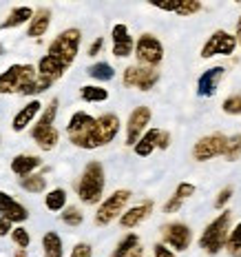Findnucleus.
Instances as JSON below:
<instances>
[{
    "mask_svg": "<svg viewBox=\"0 0 241 257\" xmlns=\"http://www.w3.org/2000/svg\"><path fill=\"white\" fill-rule=\"evenodd\" d=\"M51 87L49 80L40 78L31 64H12L7 71L0 73V93H20L38 95Z\"/></svg>",
    "mask_w": 241,
    "mask_h": 257,
    "instance_id": "nucleus-1",
    "label": "nucleus"
},
{
    "mask_svg": "<svg viewBox=\"0 0 241 257\" xmlns=\"http://www.w3.org/2000/svg\"><path fill=\"white\" fill-rule=\"evenodd\" d=\"M67 136L69 142L76 144L80 149H98V131H95V117H91L84 111L71 115L67 124Z\"/></svg>",
    "mask_w": 241,
    "mask_h": 257,
    "instance_id": "nucleus-2",
    "label": "nucleus"
},
{
    "mask_svg": "<svg viewBox=\"0 0 241 257\" xmlns=\"http://www.w3.org/2000/svg\"><path fill=\"white\" fill-rule=\"evenodd\" d=\"M104 167L100 162H89L78 182V197L89 206L98 204L104 193Z\"/></svg>",
    "mask_w": 241,
    "mask_h": 257,
    "instance_id": "nucleus-3",
    "label": "nucleus"
},
{
    "mask_svg": "<svg viewBox=\"0 0 241 257\" xmlns=\"http://www.w3.org/2000/svg\"><path fill=\"white\" fill-rule=\"evenodd\" d=\"M56 115H58V98H53L51 102L47 104L45 113L40 115L38 124L31 128V138H34L36 144H38L42 151H51V149H56L58 140H60V133H58V128L53 126Z\"/></svg>",
    "mask_w": 241,
    "mask_h": 257,
    "instance_id": "nucleus-4",
    "label": "nucleus"
},
{
    "mask_svg": "<svg viewBox=\"0 0 241 257\" xmlns=\"http://www.w3.org/2000/svg\"><path fill=\"white\" fill-rule=\"evenodd\" d=\"M80 42H82L80 29H67L49 45L47 56L53 58L56 62H60L64 69H69L73 64V60H76L78 51H80Z\"/></svg>",
    "mask_w": 241,
    "mask_h": 257,
    "instance_id": "nucleus-5",
    "label": "nucleus"
},
{
    "mask_svg": "<svg viewBox=\"0 0 241 257\" xmlns=\"http://www.w3.org/2000/svg\"><path fill=\"white\" fill-rule=\"evenodd\" d=\"M230 211H223L219 217H215L206 228H203L201 237H199V246L206 250L208 255H217L219 250L226 246L228 239V228H230Z\"/></svg>",
    "mask_w": 241,
    "mask_h": 257,
    "instance_id": "nucleus-6",
    "label": "nucleus"
},
{
    "mask_svg": "<svg viewBox=\"0 0 241 257\" xmlns=\"http://www.w3.org/2000/svg\"><path fill=\"white\" fill-rule=\"evenodd\" d=\"M128 200H131V191H126V189H120V191H115L113 195H109L100 204L98 213H95V224H98V226H106V224H111L115 217H120L122 213H124Z\"/></svg>",
    "mask_w": 241,
    "mask_h": 257,
    "instance_id": "nucleus-7",
    "label": "nucleus"
},
{
    "mask_svg": "<svg viewBox=\"0 0 241 257\" xmlns=\"http://www.w3.org/2000/svg\"><path fill=\"white\" fill-rule=\"evenodd\" d=\"M135 58L140 67H151L155 69L164 60V47L162 42L155 38L153 34H142L140 40L135 42Z\"/></svg>",
    "mask_w": 241,
    "mask_h": 257,
    "instance_id": "nucleus-8",
    "label": "nucleus"
},
{
    "mask_svg": "<svg viewBox=\"0 0 241 257\" xmlns=\"http://www.w3.org/2000/svg\"><path fill=\"white\" fill-rule=\"evenodd\" d=\"M226 144H228V138L223 136V133H210V136L201 138V140L195 144V149H192V158H195L197 162L212 160V158H217V155H223Z\"/></svg>",
    "mask_w": 241,
    "mask_h": 257,
    "instance_id": "nucleus-9",
    "label": "nucleus"
},
{
    "mask_svg": "<svg viewBox=\"0 0 241 257\" xmlns=\"http://www.w3.org/2000/svg\"><path fill=\"white\" fill-rule=\"evenodd\" d=\"M159 80V71L151 67H128L124 71V84L133 89H140V91H151Z\"/></svg>",
    "mask_w": 241,
    "mask_h": 257,
    "instance_id": "nucleus-10",
    "label": "nucleus"
},
{
    "mask_svg": "<svg viewBox=\"0 0 241 257\" xmlns=\"http://www.w3.org/2000/svg\"><path fill=\"white\" fill-rule=\"evenodd\" d=\"M237 47L234 36H230L228 31H215V34L208 38V42L201 49V58H212V56H230Z\"/></svg>",
    "mask_w": 241,
    "mask_h": 257,
    "instance_id": "nucleus-11",
    "label": "nucleus"
},
{
    "mask_svg": "<svg viewBox=\"0 0 241 257\" xmlns=\"http://www.w3.org/2000/svg\"><path fill=\"white\" fill-rule=\"evenodd\" d=\"M162 239H164V246L168 244L175 250H186L192 242V231L186 224L173 222V224H166L162 228Z\"/></svg>",
    "mask_w": 241,
    "mask_h": 257,
    "instance_id": "nucleus-12",
    "label": "nucleus"
},
{
    "mask_svg": "<svg viewBox=\"0 0 241 257\" xmlns=\"http://www.w3.org/2000/svg\"><path fill=\"white\" fill-rule=\"evenodd\" d=\"M151 122V109L148 106H137L131 115H128V124H126V144L135 147V142L146 133V126Z\"/></svg>",
    "mask_w": 241,
    "mask_h": 257,
    "instance_id": "nucleus-13",
    "label": "nucleus"
},
{
    "mask_svg": "<svg viewBox=\"0 0 241 257\" xmlns=\"http://www.w3.org/2000/svg\"><path fill=\"white\" fill-rule=\"evenodd\" d=\"M95 131H98V144L100 147L113 142L117 131H120V117H117L115 113H104V115L95 117Z\"/></svg>",
    "mask_w": 241,
    "mask_h": 257,
    "instance_id": "nucleus-14",
    "label": "nucleus"
},
{
    "mask_svg": "<svg viewBox=\"0 0 241 257\" xmlns=\"http://www.w3.org/2000/svg\"><path fill=\"white\" fill-rule=\"evenodd\" d=\"M0 217L9 219L12 224L14 222L23 224V222H27V217H29V211H27L20 202H16L12 195L0 191Z\"/></svg>",
    "mask_w": 241,
    "mask_h": 257,
    "instance_id": "nucleus-15",
    "label": "nucleus"
},
{
    "mask_svg": "<svg viewBox=\"0 0 241 257\" xmlns=\"http://www.w3.org/2000/svg\"><path fill=\"white\" fill-rule=\"evenodd\" d=\"M226 69L223 67H210L208 71H203L199 76V82H197V93L201 98H210V95L217 93V87H219V80L223 78Z\"/></svg>",
    "mask_w": 241,
    "mask_h": 257,
    "instance_id": "nucleus-16",
    "label": "nucleus"
},
{
    "mask_svg": "<svg viewBox=\"0 0 241 257\" xmlns=\"http://www.w3.org/2000/svg\"><path fill=\"white\" fill-rule=\"evenodd\" d=\"M111 38H113V56L126 58L133 53V36L128 34L126 25H115L113 31H111Z\"/></svg>",
    "mask_w": 241,
    "mask_h": 257,
    "instance_id": "nucleus-17",
    "label": "nucleus"
},
{
    "mask_svg": "<svg viewBox=\"0 0 241 257\" xmlns=\"http://www.w3.org/2000/svg\"><path fill=\"white\" fill-rule=\"evenodd\" d=\"M151 213H153V202L146 200V202H142V204L128 208L126 213H122V215H120V224L124 228H135V226H140V224L148 215H151Z\"/></svg>",
    "mask_w": 241,
    "mask_h": 257,
    "instance_id": "nucleus-18",
    "label": "nucleus"
},
{
    "mask_svg": "<svg viewBox=\"0 0 241 257\" xmlns=\"http://www.w3.org/2000/svg\"><path fill=\"white\" fill-rule=\"evenodd\" d=\"M40 109H42V104H40V100H31V102H27V106H23V109L16 113L14 117V122H12V128L16 133H20V131H25L27 126L34 122V117L40 113Z\"/></svg>",
    "mask_w": 241,
    "mask_h": 257,
    "instance_id": "nucleus-19",
    "label": "nucleus"
},
{
    "mask_svg": "<svg viewBox=\"0 0 241 257\" xmlns=\"http://www.w3.org/2000/svg\"><path fill=\"white\" fill-rule=\"evenodd\" d=\"M49 25H51V9L49 7H40L38 12H34V18L29 20L27 36H29V38H40V36L47 34Z\"/></svg>",
    "mask_w": 241,
    "mask_h": 257,
    "instance_id": "nucleus-20",
    "label": "nucleus"
},
{
    "mask_svg": "<svg viewBox=\"0 0 241 257\" xmlns=\"http://www.w3.org/2000/svg\"><path fill=\"white\" fill-rule=\"evenodd\" d=\"M42 160L38 155H29V153H23V155H16L12 160V171L16 175H20V178H27V175H31L36 169H40Z\"/></svg>",
    "mask_w": 241,
    "mask_h": 257,
    "instance_id": "nucleus-21",
    "label": "nucleus"
},
{
    "mask_svg": "<svg viewBox=\"0 0 241 257\" xmlns=\"http://www.w3.org/2000/svg\"><path fill=\"white\" fill-rule=\"evenodd\" d=\"M155 7L162 9V12H173L177 16H192L197 12H201L203 5L197 3V0H181V3H155Z\"/></svg>",
    "mask_w": 241,
    "mask_h": 257,
    "instance_id": "nucleus-22",
    "label": "nucleus"
},
{
    "mask_svg": "<svg viewBox=\"0 0 241 257\" xmlns=\"http://www.w3.org/2000/svg\"><path fill=\"white\" fill-rule=\"evenodd\" d=\"M36 71H38V76H40V78L49 80V82L53 84L56 80H60V78L64 76V71H67V69H64L60 62L53 60V58L42 56V58H40V62H38V69H36Z\"/></svg>",
    "mask_w": 241,
    "mask_h": 257,
    "instance_id": "nucleus-23",
    "label": "nucleus"
},
{
    "mask_svg": "<svg viewBox=\"0 0 241 257\" xmlns=\"http://www.w3.org/2000/svg\"><path fill=\"white\" fill-rule=\"evenodd\" d=\"M192 193H195V184H190V182H181L177 189H175L173 197H170V200L164 204V213H175V211H179L181 204H184V200H188Z\"/></svg>",
    "mask_w": 241,
    "mask_h": 257,
    "instance_id": "nucleus-24",
    "label": "nucleus"
},
{
    "mask_svg": "<svg viewBox=\"0 0 241 257\" xmlns=\"http://www.w3.org/2000/svg\"><path fill=\"white\" fill-rule=\"evenodd\" d=\"M31 18H34V9L31 7H16V9L9 12L7 20H3L0 29H14V27H20V25L29 23Z\"/></svg>",
    "mask_w": 241,
    "mask_h": 257,
    "instance_id": "nucleus-25",
    "label": "nucleus"
},
{
    "mask_svg": "<svg viewBox=\"0 0 241 257\" xmlns=\"http://www.w3.org/2000/svg\"><path fill=\"white\" fill-rule=\"evenodd\" d=\"M159 131H162V128H151V131H146L140 140L135 142V153L140 155V158H146V155H151L155 149H157Z\"/></svg>",
    "mask_w": 241,
    "mask_h": 257,
    "instance_id": "nucleus-26",
    "label": "nucleus"
},
{
    "mask_svg": "<svg viewBox=\"0 0 241 257\" xmlns=\"http://www.w3.org/2000/svg\"><path fill=\"white\" fill-rule=\"evenodd\" d=\"M42 248H45V257H62V237L56 231L45 233Z\"/></svg>",
    "mask_w": 241,
    "mask_h": 257,
    "instance_id": "nucleus-27",
    "label": "nucleus"
},
{
    "mask_svg": "<svg viewBox=\"0 0 241 257\" xmlns=\"http://www.w3.org/2000/svg\"><path fill=\"white\" fill-rule=\"evenodd\" d=\"M137 246H140V237H137L135 233H128L126 237L120 239V244L115 246V250L111 253V257H128Z\"/></svg>",
    "mask_w": 241,
    "mask_h": 257,
    "instance_id": "nucleus-28",
    "label": "nucleus"
},
{
    "mask_svg": "<svg viewBox=\"0 0 241 257\" xmlns=\"http://www.w3.org/2000/svg\"><path fill=\"white\" fill-rule=\"evenodd\" d=\"M45 204L49 211H64L67 208V191L64 189H53L47 193V197H45Z\"/></svg>",
    "mask_w": 241,
    "mask_h": 257,
    "instance_id": "nucleus-29",
    "label": "nucleus"
},
{
    "mask_svg": "<svg viewBox=\"0 0 241 257\" xmlns=\"http://www.w3.org/2000/svg\"><path fill=\"white\" fill-rule=\"evenodd\" d=\"M87 73L93 80H100V82H106V80H113L115 78V71L109 62H98V64H91L87 69Z\"/></svg>",
    "mask_w": 241,
    "mask_h": 257,
    "instance_id": "nucleus-30",
    "label": "nucleus"
},
{
    "mask_svg": "<svg viewBox=\"0 0 241 257\" xmlns=\"http://www.w3.org/2000/svg\"><path fill=\"white\" fill-rule=\"evenodd\" d=\"M80 98L84 102H104L109 98V91L102 87H95V84H87V87L80 89Z\"/></svg>",
    "mask_w": 241,
    "mask_h": 257,
    "instance_id": "nucleus-31",
    "label": "nucleus"
},
{
    "mask_svg": "<svg viewBox=\"0 0 241 257\" xmlns=\"http://www.w3.org/2000/svg\"><path fill=\"white\" fill-rule=\"evenodd\" d=\"M20 186L27 191V193H42L47 189V178L45 175H27V178H20Z\"/></svg>",
    "mask_w": 241,
    "mask_h": 257,
    "instance_id": "nucleus-32",
    "label": "nucleus"
},
{
    "mask_svg": "<svg viewBox=\"0 0 241 257\" xmlns=\"http://www.w3.org/2000/svg\"><path fill=\"white\" fill-rule=\"evenodd\" d=\"M226 248H228V255L241 257V222L234 226V231H230L226 239Z\"/></svg>",
    "mask_w": 241,
    "mask_h": 257,
    "instance_id": "nucleus-33",
    "label": "nucleus"
},
{
    "mask_svg": "<svg viewBox=\"0 0 241 257\" xmlns=\"http://www.w3.org/2000/svg\"><path fill=\"white\" fill-rule=\"evenodd\" d=\"M62 222L67 224V226H80V224L84 222V215H82V211L76 206H67L62 211Z\"/></svg>",
    "mask_w": 241,
    "mask_h": 257,
    "instance_id": "nucleus-34",
    "label": "nucleus"
},
{
    "mask_svg": "<svg viewBox=\"0 0 241 257\" xmlns=\"http://www.w3.org/2000/svg\"><path fill=\"white\" fill-rule=\"evenodd\" d=\"M12 239H14V244L18 246V248H25V250H27V246L31 244L29 233H27V228H23V226L12 228Z\"/></svg>",
    "mask_w": 241,
    "mask_h": 257,
    "instance_id": "nucleus-35",
    "label": "nucleus"
},
{
    "mask_svg": "<svg viewBox=\"0 0 241 257\" xmlns=\"http://www.w3.org/2000/svg\"><path fill=\"white\" fill-rule=\"evenodd\" d=\"M228 160H237L241 155V133L234 138H228V144H226V151H223Z\"/></svg>",
    "mask_w": 241,
    "mask_h": 257,
    "instance_id": "nucleus-36",
    "label": "nucleus"
},
{
    "mask_svg": "<svg viewBox=\"0 0 241 257\" xmlns=\"http://www.w3.org/2000/svg\"><path fill=\"white\" fill-rule=\"evenodd\" d=\"M223 111L228 115H241V95H230V98L223 100Z\"/></svg>",
    "mask_w": 241,
    "mask_h": 257,
    "instance_id": "nucleus-37",
    "label": "nucleus"
},
{
    "mask_svg": "<svg viewBox=\"0 0 241 257\" xmlns=\"http://www.w3.org/2000/svg\"><path fill=\"white\" fill-rule=\"evenodd\" d=\"M91 255H93V248H91V244H87V242H80V244L73 246V253H71V257H91Z\"/></svg>",
    "mask_w": 241,
    "mask_h": 257,
    "instance_id": "nucleus-38",
    "label": "nucleus"
},
{
    "mask_svg": "<svg viewBox=\"0 0 241 257\" xmlns=\"http://www.w3.org/2000/svg\"><path fill=\"white\" fill-rule=\"evenodd\" d=\"M230 197H232V189H230V186H226V189H223V191L217 195V200H215V208L226 206V202L230 200Z\"/></svg>",
    "mask_w": 241,
    "mask_h": 257,
    "instance_id": "nucleus-39",
    "label": "nucleus"
},
{
    "mask_svg": "<svg viewBox=\"0 0 241 257\" xmlns=\"http://www.w3.org/2000/svg\"><path fill=\"white\" fill-rule=\"evenodd\" d=\"M153 255H155V257H175L173 250L166 248L164 244H155V246H153Z\"/></svg>",
    "mask_w": 241,
    "mask_h": 257,
    "instance_id": "nucleus-40",
    "label": "nucleus"
},
{
    "mask_svg": "<svg viewBox=\"0 0 241 257\" xmlns=\"http://www.w3.org/2000/svg\"><path fill=\"white\" fill-rule=\"evenodd\" d=\"M168 144H170V136H168V131H159L157 149H168Z\"/></svg>",
    "mask_w": 241,
    "mask_h": 257,
    "instance_id": "nucleus-41",
    "label": "nucleus"
},
{
    "mask_svg": "<svg viewBox=\"0 0 241 257\" xmlns=\"http://www.w3.org/2000/svg\"><path fill=\"white\" fill-rule=\"evenodd\" d=\"M102 47H104V40H102V38L93 40V45L89 47V56H98V53L102 51Z\"/></svg>",
    "mask_w": 241,
    "mask_h": 257,
    "instance_id": "nucleus-42",
    "label": "nucleus"
},
{
    "mask_svg": "<svg viewBox=\"0 0 241 257\" xmlns=\"http://www.w3.org/2000/svg\"><path fill=\"white\" fill-rule=\"evenodd\" d=\"M12 233V222L5 217H0V237H5V235Z\"/></svg>",
    "mask_w": 241,
    "mask_h": 257,
    "instance_id": "nucleus-43",
    "label": "nucleus"
},
{
    "mask_svg": "<svg viewBox=\"0 0 241 257\" xmlns=\"http://www.w3.org/2000/svg\"><path fill=\"white\" fill-rule=\"evenodd\" d=\"M241 45V16H239V23H237V38H234Z\"/></svg>",
    "mask_w": 241,
    "mask_h": 257,
    "instance_id": "nucleus-44",
    "label": "nucleus"
},
{
    "mask_svg": "<svg viewBox=\"0 0 241 257\" xmlns=\"http://www.w3.org/2000/svg\"><path fill=\"white\" fill-rule=\"evenodd\" d=\"M16 257H27V250L25 248H18V250H16Z\"/></svg>",
    "mask_w": 241,
    "mask_h": 257,
    "instance_id": "nucleus-45",
    "label": "nucleus"
},
{
    "mask_svg": "<svg viewBox=\"0 0 241 257\" xmlns=\"http://www.w3.org/2000/svg\"><path fill=\"white\" fill-rule=\"evenodd\" d=\"M3 51H5V47H3V45H0V53H3Z\"/></svg>",
    "mask_w": 241,
    "mask_h": 257,
    "instance_id": "nucleus-46",
    "label": "nucleus"
}]
</instances>
